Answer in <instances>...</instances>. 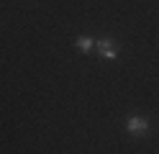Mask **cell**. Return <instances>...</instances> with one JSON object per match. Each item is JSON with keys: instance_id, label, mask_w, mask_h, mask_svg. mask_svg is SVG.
<instances>
[{"instance_id": "3957f363", "label": "cell", "mask_w": 159, "mask_h": 154, "mask_svg": "<svg viewBox=\"0 0 159 154\" xmlns=\"http://www.w3.org/2000/svg\"><path fill=\"white\" fill-rule=\"evenodd\" d=\"M75 44H77V49H80V51H85V54H90V51H93V46H95V41H93L90 36H80V39L75 41Z\"/></svg>"}, {"instance_id": "7a4b0ae2", "label": "cell", "mask_w": 159, "mask_h": 154, "mask_svg": "<svg viewBox=\"0 0 159 154\" xmlns=\"http://www.w3.org/2000/svg\"><path fill=\"white\" fill-rule=\"evenodd\" d=\"M95 46H98V54H100L103 59H108V62L118 59V46H116V41H113V39H100Z\"/></svg>"}, {"instance_id": "6da1fadb", "label": "cell", "mask_w": 159, "mask_h": 154, "mask_svg": "<svg viewBox=\"0 0 159 154\" xmlns=\"http://www.w3.org/2000/svg\"><path fill=\"white\" fill-rule=\"evenodd\" d=\"M126 131L131 133V136H146V131H149V118L144 116H128L126 118Z\"/></svg>"}]
</instances>
